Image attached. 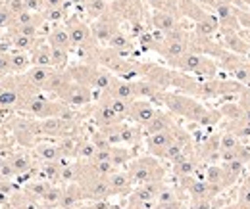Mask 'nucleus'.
<instances>
[{
	"mask_svg": "<svg viewBox=\"0 0 250 209\" xmlns=\"http://www.w3.org/2000/svg\"><path fill=\"white\" fill-rule=\"evenodd\" d=\"M156 102H160L169 114H173L175 117H183L187 121H192L196 125H202L204 117L208 115V108L202 106L196 96H190V94H185V92H171V90H164L160 96H158Z\"/></svg>",
	"mask_w": 250,
	"mask_h": 209,
	"instance_id": "f257e3e1",
	"label": "nucleus"
},
{
	"mask_svg": "<svg viewBox=\"0 0 250 209\" xmlns=\"http://www.w3.org/2000/svg\"><path fill=\"white\" fill-rule=\"evenodd\" d=\"M69 73V77L91 90H98V92H106L110 89L112 81L116 79V75L112 71H108L106 67L98 65V63H91V61H81L75 65H69L65 69Z\"/></svg>",
	"mask_w": 250,
	"mask_h": 209,
	"instance_id": "f03ea898",
	"label": "nucleus"
},
{
	"mask_svg": "<svg viewBox=\"0 0 250 209\" xmlns=\"http://www.w3.org/2000/svg\"><path fill=\"white\" fill-rule=\"evenodd\" d=\"M127 173L135 184H146V182H162L166 180V169L160 163V157L156 155H139L133 157L127 165Z\"/></svg>",
	"mask_w": 250,
	"mask_h": 209,
	"instance_id": "7ed1b4c3",
	"label": "nucleus"
},
{
	"mask_svg": "<svg viewBox=\"0 0 250 209\" xmlns=\"http://www.w3.org/2000/svg\"><path fill=\"white\" fill-rule=\"evenodd\" d=\"M169 65L177 71H183V73L200 77V79H212V77L218 75V63L210 56L194 52V50H190L187 54H183L181 58L173 60Z\"/></svg>",
	"mask_w": 250,
	"mask_h": 209,
	"instance_id": "20e7f679",
	"label": "nucleus"
},
{
	"mask_svg": "<svg viewBox=\"0 0 250 209\" xmlns=\"http://www.w3.org/2000/svg\"><path fill=\"white\" fill-rule=\"evenodd\" d=\"M93 92L89 87H85V85H81V83H77V81H73V79H69L67 81V85L63 87L60 92H58V100H62L63 104H67L69 108H87V106H91V102H93Z\"/></svg>",
	"mask_w": 250,
	"mask_h": 209,
	"instance_id": "39448f33",
	"label": "nucleus"
},
{
	"mask_svg": "<svg viewBox=\"0 0 250 209\" xmlns=\"http://www.w3.org/2000/svg\"><path fill=\"white\" fill-rule=\"evenodd\" d=\"M183 133H185V129L179 127V125H175L173 129H167V131H162V133H156V134L145 136V148H146V153L156 155V157H162V153L169 148V146H171Z\"/></svg>",
	"mask_w": 250,
	"mask_h": 209,
	"instance_id": "423d86ee",
	"label": "nucleus"
},
{
	"mask_svg": "<svg viewBox=\"0 0 250 209\" xmlns=\"http://www.w3.org/2000/svg\"><path fill=\"white\" fill-rule=\"evenodd\" d=\"M120 23H122V19L112 12V8L104 16H100L94 21H91V29H93L96 42L100 46H106L110 42V38L120 31Z\"/></svg>",
	"mask_w": 250,
	"mask_h": 209,
	"instance_id": "0eeeda50",
	"label": "nucleus"
},
{
	"mask_svg": "<svg viewBox=\"0 0 250 209\" xmlns=\"http://www.w3.org/2000/svg\"><path fill=\"white\" fill-rule=\"evenodd\" d=\"M8 163L12 165V169L16 171V179H27L33 173V169L39 167V161L35 157V153L29 150H16V152H8L6 153Z\"/></svg>",
	"mask_w": 250,
	"mask_h": 209,
	"instance_id": "6e6552de",
	"label": "nucleus"
},
{
	"mask_svg": "<svg viewBox=\"0 0 250 209\" xmlns=\"http://www.w3.org/2000/svg\"><path fill=\"white\" fill-rule=\"evenodd\" d=\"M210 10L216 14V18L219 19L221 29L241 31V23H239V6H235L231 0H214Z\"/></svg>",
	"mask_w": 250,
	"mask_h": 209,
	"instance_id": "1a4fd4ad",
	"label": "nucleus"
},
{
	"mask_svg": "<svg viewBox=\"0 0 250 209\" xmlns=\"http://www.w3.org/2000/svg\"><path fill=\"white\" fill-rule=\"evenodd\" d=\"M181 188L188 194L190 200H202V198H218L221 190L212 186L210 182L204 179H196V177H187V179L179 180Z\"/></svg>",
	"mask_w": 250,
	"mask_h": 209,
	"instance_id": "9d476101",
	"label": "nucleus"
},
{
	"mask_svg": "<svg viewBox=\"0 0 250 209\" xmlns=\"http://www.w3.org/2000/svg\"><path fill=\"white\" fill-rule=\"evenodd\" d=\"M81 188H83V196L89 202H98V200H110L112 192L108 186L106 177H83L79 180Z\"/></svg>",
	"mask_w": 250,
	"mask_h": 209,
	"instance_id": "9b49d317",
	"label": "nucleus"
},
{
	"mask_svg": "<svg viewBox=\"0 0 250 209\" xmlns=\"http://www.w3.org/2000/svg\"><path fill=\"white\" fill-rule=\"evenodd\" d=\"M158 110L156 106L152 104V100H146V98H137L131 102V108H129V115H127V121L131 123H137L141 127H145L146 123L154 119Z\"/></svg>",
	"mask_w": 250,
	"mask_h": 209,
	"instance_id": "f8f14e48",
	"label": "nucleus"
},
{
	"mask_svg": "<svg viewBox=\"0 0 250 209\" xmlns=\"http://www.w3.org/2000/svg\"><path fill=\"white\" fill-rule=\"evenodd\" d=\"M91 117H93L94 125H96V129H104V127H112V125H118V123H122V117L112 110V106H110V102L100 94V98H98V102H96V106L93 108V112H91Z\"/></svg>",
	"mask_w": 250,
	"mask_h": 209,
	"instance_id": "ddd939ff",
	"label": "nucleus"
},
{
	"mask_svg": "<svg viewBox=\"0 0 250 209\" xmlns=\"http://www.w3.org/2000/svg\"><path fill=\"white\" fill-rule=\"evenodd\" d=\"M179 19H181V16H177L173 12H167V10H152V14H150V25H152V29L162 33V35L181 27L179 25Z\"/></svg>",
	"mask_w": 250,
	"mask_h": 209,
	"instance_id": "4468645a",
	"label": "nucleus"
},
{
	"mask_svg": "<svg viewBox=\"0 0 250 209\" xmlns=\"http://www.w3.org/2000/svg\"><path fill=\"white\" fill-rule=\"evenodd\" d=\"M200 157H198V153L192 150V152H188L187 155H183L179 161H175L173 163V175H175V179L181 180V179H187V177H194L196 175V171H198V167H200Z\"/></svg>",
	"mask_w": 250,
	"mask_h": 209,
	"instance_id": "2eb2a0df",
	"label": "nucleus"
},
{
	"mask_svg": "<svg viewBox=\"0 0 250 209\" xmlns=\"http://www.w3.org/2000/svg\"><path fill=\"white\" fill-rule=\"evenodd\" d=\"M221 31V40L223 46L229 52H235L239 56H249L250 54V42L241 37V33L235 29H219Z\"/></svg>",
	"mask_w": 250,
	"mask_h": 209,
	"instance_id": "dca6fc26",
	"label": "nucleus"
},
{
	"mask_svg": "<svg viewBox=\"0 0 250 209\" xmlns=\"http://www.w3.org/2000/svg\"><path fill=\"white\" fill-rule=\"evenodd\" d=\"M106 180H108V186H110L112 196H129L131 190L135 188V182L131 179V175L127 173V169L125 171L118 169L116 173H112L110 177H106Z\"/></svg>",
	"mask_w": 250,
	"mask_h": 209,
	"instance_id": "f3484780",
	"label": "nucleus"
},
{
	"mask_svg": "<svg viewBox=\"0 0 250 209\" xmlns=\"http://www.w3.org/2000/svg\"><path fill=\"white\" fill-rule=\"evenodd\" d=\"M108 96H114V98H120L125 102H133L137 100V90H135V81H129V79H122V77H116L110 85V89L106 90Z\"/></svg>",
	"mask_w": 250,
	"mask_h": 209,
	"instance_id": "a211bd4d",
	"label": "nucleus"
},
{
	"mask_svg": "<svg viewBox=\"0 0 250 209\" xmlns=\"http://www.w3.org/2000/svg\"><path fill=\"white\" fill-rule=\"evenodd\" d=\"M175 125H177V121H175L173 114H169L167 110L166 112L160 110L156 115H154V119L143 127V133H145V136H150V134H156V133H162V131L173 129Z\"/></svg>",
	"mask_w": 250,
	"mask_h": 209,
	"instance_id": "6ab92c4d",
	"label": "nucleus"
},
{
	"mask_svg": "<svg viewBox=\"0 0 250 209\" xmlns=\"http://www.w3.org/2000/svg\"><path fill=\"white\" fill-rule=\"evenodd\" d=\"M44 40L52 46V48H65V50H71V38H69V31L65 27V23H58V25H52L50 29L44 33Z\"/></svg>",
	"mask_w": 250,
	"mask_h": 209,
	"instance_id": "aec40b11",
	"label": "nucleus"
},
{
	"mask_svg": "<svg viewBox=\"0 0 250 209\" xmlns=\"http://www.w3.org/2000/svg\"><path fill=\"white\" fill-rule=\"evenodd\" d=\"M85 200L83 196V188L79 182H69L62 186V198H60V206L58 209H69L73 206H79Z\"/></svg>",
	"mask_w": 250,
	"mask_h": 209,
	"instance_id": "412c9836",
	"label": "nucleus"
},
{
	"mask_svg": "<svg viewBox=\"0 0 250 209\" xmlns=\"http://www.w3.org/2000/svg\"><path fill=\"white\" fill-rule=\"evenodd\" d=\"M221 29L219 19L216 18V14H206L202 19H198L194 23V35L196 37H206V38H214V35Z\"/></svg>",
	"mask_w": 250,
	"mask_h": 209,
	"instance_id": "4be33fe9",
	"label": "nucleus"
},
{
	"mask_svg": "<svg viewBox=\"0 0 250 209\" xmlns=\"http://www.w3.org/2000/svg\"><path fill=\"white\" fill-rule=\"evenodd\" d=\"M33 153L37 157V161H58V159H63L62 152L58 148V142H39L35 148H33Z\"/></svg>",
	"mask_w": 250,
	"mask_h": 209,
	"instance_id": "5701e85b",
	"label": "nucleus"
},
{
	"mask_svg": "<svg viewBox=\"0 0 250 209\" xmlns=\"http://www.w3.org/2000/svg\"><path fill=\"white\" fill-rule=\"evenodd\" d=\"M223 165V171H225V188L237 184L239 179L243 177L245 169H247V163L239 161V159H231V161H221Z\"/></svg>",
	"mask_w": 250,
	"mask_h": 209,
	"instance_id": "b1692460",
	"label": "nucleus"
},
{
	"mask_svg": "<svg viewBox=\"0 0 250 209\" xmlns=\"http://www.w3.org/2000/svg\"><path fill=\"white\" fill-rule=\"evenodd\" d=\"M29 54H31L33 65H39V67H52V46H50L46 40L39 42Z\"/></svg>",
	"mask_w": 250,
	"mask_h": 209,
	"instance_id": "393cba45",
	"label": "nucleus"
},
{
	"mask_svg": "<svg viewBox=\"0 0 250 209\" xmlns=\"http://www.w3.org/2000/svg\"><path fill=\"white\" fill-rule=\"evenodd\" d=\"M10 63H12V73L14 75H23L33 67L31 54L23 50H12L10 52Z\"/></svg>",
	"mask_w": 250,
	"mask_h": 209,
	"instance_id": "a878e982",
	"label": "nucleus"
},
{
	"mask_svg": "<svg viewBox=\"0 0 250 209\" xmlns=\"http://www.w3.org/2000/svg\"><path fill=\"white\" fill-rule=\"evenodd\" d=\"M10 38H12L14 50H23V52H31L39 42L44 40V37H29V35H20V33H10Z\"/></svg>",
	"mask_w": 250,
	"mask_h": 209,
	"instance_id": "bb28decb",
	"label": "nucleus"
},
{
	"mask_svg": "<svg viewBox=\"0 0 250 209\" xmlns=\"http://www.w3.org/2000/svg\"><path fill=\"white\" fill-rule=\"evenodd\" d=\"M96 144L93 142L91 136H79L77 140V148H75V159L77 161H91L96 155Z\"/></svg>",
	"mask_w": 250,
	"mask_h": 209,
	"instance_id": "cd10ccee",
	"label": "nucleus"
},
{
	"mask_svg": "<svg viewBox=\"0 0 250 209\" xmlns=\"http://www.w3.org/2000/svg\"><path fill=\"white\" fill-rule=\"evenodd\" d=\"M106 46H110L112 50H116V52H120V54L127 56V54L133 50V40H131V37H129L125 31L120 29L112 38H110V42H108Z\"/></svg>",
	"mask_w": 250,
	"mask_h": 209,
	"instance_id": "c85d7f7f",
	"label": "nucleus"
},
{
	"mask_svg": "<svg viewBox=\"0 0 250 209\" xmlns=\"http://www.w3.org/2000/svg\"><path fill=\"white\" fill-rule=\"evenodd\" d=\"M202 179L206 180V182H210L212 186L219 188L221 192L227 190V188H225V171H223V165H216V163L208 165L206 171H204V177H202Z\"/></svg>",
	"mask_w": 250,
	"mask_h": 209,
	"instance_id": "c756f323",
	"label": "nucleus"
},
{
	"mask_svg": "<svg viewBox=\"0 0 250 209\" xmlns=\"http://www.w3.org/2000/svg\"><path fill=\"white\" fill-rule=\"evenodd\" d=\"M52 184H54V182H50V180H46V179H31L23 184V190L41 202L42 196L48 192V188H50Z\"/></svg>",
	"mask_w": 250,
	"mask_h": 209,
	"instance_id": "7c9ffc66",
	"label": "nucleus"
},
{
	"mask_svg": "<svg viewBox=\"0 0 250 209\" xmlns=\"http://www.w3.org/2000/svg\"><path fill=\"white\" fill-rule=\"evenodd\" d=\"M219 136H221V133H219V134H212V136H208V138L200 144V148L196 150V153H198L200 159H206V157H219Z\"/></svg>",
	"mask_w": 250,
	"mask_h": 209,
	"instance_id": "2f4dec72",
	"label": "nucleus"
},
{
	"mask_svg": "<svg viewBox=\"0 0 250 209\" xmlns=\"http://www.w3.org/2000/svg\"><path fill=\"white\" fill-rule=\"evenodd\" d=\"M225 131L233 133L235 136H239L241 140H250V121L249 119H227Z\"/></svg>",
	"mask_w": 250,
	"mask_h": 209,
	"instance_id": "473e14b6",
	"label": "nucleus"
},
{
	"mask_svg": "<svg viewBox=\"0 0 250 209\" xmlns=\"http://www.w3.org/2000/svg\"><path fill=\"white\" fill-rule=\"evenodd\" d=\"M83 10H85V16H87L91 21H94L96 18L104 16V14L110 10V2H108V0H89Z\"/></svg>",
	"mask_w": 250,
	"mask_h": 209,
	"instance_id": "72a5a7b5",
	"label": "nucleus"
},
{
	"mask_svg": "<svg viewBox=\"0 0 250 209\" xmlns=\"http://www.w3.org/2000/svg\"><path fill=\"white\" fill-rule=\"evenodd\" d=\"M62 186L63 184H52L48 188V192L42 196L41 206L46 209H58L60 206V198H62Z\"/></svg>",
	"mask_w": 250,
	"mask_h": 209,
	"instance_id": "f704fd0d",
	"label": "nucleus"
},
{
	"mask_svg": "<svg viewBox=\"0 0 250 209\" xmlns=\"http://www.w3.org/2000/svg\"><path fill=\"white\" fill-rule=\"evenodd\" d=\"M67 6L65 4L62 8H50V10H44L42 16H44V21L50 23V25H58V23H65V19L69 18L67 16Z\"/></svg>",
	"mask_w": 250,
	"mask_h": 209,
	"instance_id": "c9c22d12",
	"label": "nucleus"
},
{
	"mask_svg": "<svg viewBox=\"0 0 250 209\" xmlns=\"http://www.w3.org/2000/svg\"><path fill=\"white\" fill-rule=\"evenodd\" d=\"M69 52L71 50H65V48H52V67L65 71L69 67Z\"/></svg>",
	"mask_w": 250,
	"mask_h": 209,
	"instance_id": "e433bc0d",
	"label": "nucleus"
},
{
	"mask_svg": "<svg viewBox=\"0 0 250 209\" xmlns=\"http://www.w3.org/2000/svg\"><path fill=\"white\" fill-rule=\"evenodd\" d=\"M239 144H241V138H239V136H235L233 133L225 131V133H221V136H219V153H221V152L235 150Z\"/></svg>",
	"mask_w": 250,
	"mask_h": 209,
	"instance_id": "4c0bfd02",
	"label": "nucleus"
},
{
	"mask_svg": "<svg viewBox=\"0 0 250 209\" xmlns=\"http://www.w3.org/2000/svg\"><path fill=\"white\" fill-rule=\"evenodd\" d=\"M177 200H181L179 190H177V188H173V186L164 184V188H162V190H160V194H158L156 204H169V202H177Z\"/></svg>",
	"mask_w": 250,
	"mask_h": 209,
	"instance_id": "58836bf2",
	"label": "nucleus"
},
{
	"mask_svg": "<svg viewBox=\"0 0 250 209\" xmlns=\"http://www.w3.org/2000/svg\"><path fill=\"white\" fill-rule=\"evenodd\" d=\"M146 4H148L152 10H167V12H173V14L179 16L177 0H146Z\"/></svg>",
	"mask_w": 250,
	"mask_h": 209,
	"instance_id": "ea45409f",
	"label": "nucleus"
},
{
	"mask_svg": "<svg viewBox=\"0 0 250 209\" xmlns=\"http://www.w3.org/2000/svg\"><path fill=\"white\" fill-rule=\"evenodd\" d=\"M239 209H250V175L245 179L241 190H239V200H237Z\"/></svg>",
	"mask_w": 250,
	"mask_h": 209,
	"instance_id": "a19ab883",
	"label": "nucleus"
},
{
	"mask_svg": "<svg viewBox=\"0 0 250 209\" xmlns=\"http://www.w3.org/2000/svg\"><path fill=\"white\" fill-rule=\"evenodd\" d=\"M239 106H241V115L243 119L250 121V87H243L241 94H239Z\"/></svg>",
	"mask_w": 250,
	"mask_h": 209,
	"instance_id": "79ce46f5",
	"label": "nucleus"
},
{
	"mask_svg": "<svg viewBox=\"0 0 250 209\" xmlns=\"http://www.w3.org/2000/svg\"><path fill=\"white\" fill-rule=\"evenodd\" d=\"M8 75H14L12 73V63H10V52H0V79L8 77Z\"/></svg>",
	"mask_w": 250,
	"mask_h": 209,
	"instance_id": "37998d69",
	"label": "nucleus"
},
{
	"mask_svg": "<svg viewBox=\"0 0 250 209\" xmlns=\"http://www.w3.org/2000/svg\"><path fill=\"white\" fill-rule=\"evenodd\" d=\"M190 209H218L216 198H202V200H190Z\"/></svg>",
	"mask_w": 250,
	"mask_h": 209,
	"instance_id": "c03bdc74",
	"label": "nucleus"
},
{
	"mask_svg": "<svg viewBox=\"0 0 250 209\" xmlns=\"http://www.w3.org/2000/svg\"><path fill=\"white\" fill-rule=\"evenodd\" d=\"M2 2L8 6V10L12 12V16H14V18L27 10V6H25V2H23V0H2Z\"/></svg>",
	"mask_w": 250,
	"mask_h": 209,
	"instance_id": "a18cd8bd",
	"label": "nucleus"
},
{
	"mask_svg": "<svg viewBox=\"0 0 250 209\" xmlns=\"http://www.w3.org/2000/svg\"><path fill=\"white\" fill-rule=\"evenodd\" d=\"M23 2L31 12H44V0H23Z\"/></svg>",
	"mask_w": 250,
	"mask_h": 209,
	"instance_id": "49530a36",
	"label": "nucleus"
},
{
	"mask_svg": "<svg viewBox=\"0 0 250 209\" xmlns=\"http://www.w3.org/2000/svg\"><path fill=\"white\" fill-rule=\"evenodd\" d=\"M239 23H241V27L250 29V14L245 12V10H241V8H239Z\"/></svg>",
	"mask_w": 250,
	"mask_h": 209,
	"instance_id": "de8ad7c7",
	"label": "nucleus"
},
{
	"mask_svg": "<svg viewBox=\"0 0 250 209\" xmlns=\"http://www.w3.org/2000/svg\"><path fill=\"white\" fill-rule=\"evenodd\" d=\"M185 202L183 200H177V202H169V204H156V209H181Z\"/></svg>",
	"mask_w": 250,
	"mask_h": 209,
	"instance_id": "09e8293b",
	"label": "nucleus"
},
{
	"mask_svg": "<svg viewBox=\"0 0 250 209\" xmlns=\"http://www.w3.org/2000/svg\"><path fill=\"white\" fill-rule=\"evenodd\" d=\"M67 4V0H44V10H50V8H62Z\"/></svg>",
	"mask_w": 250,
	"mask_h": 209,
	"instance_id": "8fccbe9b",
	"label": "nucleus"
},
{
	"mask_svg": "<svg viewBox=\"0 0 250 209\" xmlns=\"http://www.w3.org/2000/svg\"><path fill=\"white\" fill-rule=\"evenodd\" d=\"M8 152H10V144L6 142V136H4V134H0V153H2V155H6Z\"/></svg>",
	"mask_w": 250,
	"mask_h": 209,
	"instance_id": "3c124183",
	"label": "nucleus"
},
{
	"mask_svg": "<svg viewBox=\"0 0 250 209\" xmlns=\"http://www.w3.org/2000/svg\"><path fill=\"white\" fill-rule=\"evenodd\" d=\"M87 2H89V0H67L69 6H79V8H85Z\"/></svg>",
	"mask_w": 250,
	"mask_h": 209,
	"instance_id": "603ef678",
	"label": "nucleus"
},
{
	"mask_svg": "<svg viewBox=\"0 0 250 209\" xmlns=\"http://www.w3.org/2000/svg\"><path fill=\"white\" fill-rule=\"evenodd\" d=\"M69 209H96L93 206V204H89V206H83V204H79V206H73V208H69Z\"/></svg>",
	"mask_w": 250,
	"mask_h": 209,
	"instance_id": "864d4df0",
	"label": "nucleus"
},
{
	"mask_svg": "<svg viewBox=\"0 0 250 209\" xmlns=\"http://www.w3.org/2000/svg\"><path fill=\"white\" fill-rule=\"evenodd\" d=\"M4 163H6V155H2V153H0V171H2V167H4Z\"/></svg>",
	"mask_w": 250,
	"mask_h": 209,
	"instance_id": "5fc2aeb1",
	"label": "nucleus"
},
{
	"mask_svg": "<svg viewBox=\"0 0 250 209\" xmlns=\"http://www.w3.org/2000/svg\"><path fill=\"white\" fill-rule=\"evenodd\" d=\"M219 209H239V206L235 204V206H227V208H219Z\"/></svg>",
	"mask_w": 250,
	"mask_h": 209,
	"instance_id": "6e6d98bb",
	"label": "nucleus"
},
{
	"mask_svg": "<svg viewBox=\"0 0 250 209\" xmlns=\"http://www.w3.org/2000/svg\"><path fill=\"white\" fill-rule=\"evenodd\" d=\"M181 209H190V206H188V204H183V206H181Z\"/></svg>",
	"mask_w": 250,
	"mask_h": 209,
	"instance_id": "4d7b16f0",
	"label": "nucleus"
},
{
	"mask_svg": "<svg viewBox=\"0 0 250 209\" xmlns=\"http://www.w3.org/2000/svg\"><path fill=\"white\" fill-rule=\"evenodd\" d=\"M239 2H243V4H249V6H250V0H239Z\"/></svg>",
	"mask_w": 250,
	"mask_h": 209,
	"instance_id": "13d9d810",
	"label": "nucleus"
},
{
	"mask_svg": "<svg viewBox=\"0 0 250 209\" xmlns=\"http://www.w3.org/2000/svg\"><path fill=\"white\" fill-rule=\"evenodd\" d=\"M41 209H46V208H41Z\"/></svg>",
	"mask_w": 250,
	"mask_h": 209,
	"instance_id": "bf43d9fd",
	"label": "nucleus"
},
{
	"mask_svg": "<svg viewBox=\"0 0 250 209\" xmlns=\"http://www.w3.org/2000/svg\"><path fill=\"white\" fill-rule=\"evenodd\" d=\"M0 2H2V0H0Z\"/></svg>",
	"mask_w": 250,
	"mask_h": 209,
	"instance_id": "052dcab7",
	"label": "nucleus"
}]
</instances>
